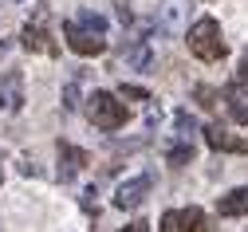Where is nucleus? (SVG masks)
Listing matches in <instances>:
<instances>
[{
	"instance_id": "f257e3e1",
	"label": "nucleus",
	"mask_w": 248,
	"mask_h": 232,
	"mask_svg": "<svg viewBox=\"0 0 248 232\" xmlns=\"http://www.w3.org/2000/svg\"><path fill=\"white\" fill-rule=\"evenodd\" d=\"M189 51L201 59V63H217V59H225V36H221V24H217L213 16H201L193 28H189Z\"/></svg>"
},
{
	"instance_id": "f03ea898",
	"label": "nucleus",
	"mask_w": 248,
	"mask_h": 232,
	"mask_svg": "<svg viewBox=\"0 0 248 232\" xmlns=\"http://www.w3.org/2000/svg\"><path fill=\"white\" fill-rule=\"evenodd\" d=\"M87 114H91V122H95L99 130H122L126 118H130L126 103H118V94H110V91H95L91 94L87 98Z\"/></svg>"
},
{
	"instance_id": "7ed1b4c3",
	"label": "nucleus",
	"mask_w": 248,
	"mask_h": 232,
	"mask_svg": "<svg viewBox=\"0 0 248 232\" xmlns=\"http://www.w3.org/2000/svg\"><path fill=\"white\" fill-rule=\"evenodd\" d=\"M189 8H193V0H158V12H154V20H158L162 31H170V36H181V31H185V20H189Z\"/></svg>"
},
{
	"instance_id": "20e7f679",
	"label": "nucleus",
	"mask_w": 248,
	"mask_h": 232,
	"mask_svg": "<svg viewBox=\"0 0 248 232\" xmlns=\"http://www.w3.org/2000/svg\"><path fill=\"white\" fill-rule=\"evenodd\" d=\"M158 232H205V213L197 205L189 209H170L158 220Z\"/></svg>"
},
{
	"instance_id": "39448f33",
	"label": "nucleus",
	"mask_w": 248,
	"mask_h": 232,
	"mask_svg": "<svg viewBox=\"0 0 248 232\" xmlns=\"http://www.w3.org/2000/svg\"><path fill=\"white\" fill-rule=\"evenodd\" d=\"M150 173H138V177H130V181H122L118 185V193H114V205L126 213V209H142V201L150 197Z\"/></svg>"
},
{
	"instance_id": "423d86ee",
	"label": "nucleus",
	"mask_w": 248,
	"mask_h": 232,
	"mask_svg": "<svg viewBox=\"0 0 248 232\" xmlns=\"http://www.w3.org/2000/svg\"><path fill=\"white\" fill-rule=\"evenodd\" d=\"M63 36H67V47H71L75 55H99V51L107 47V40H103V36H91V31H83L75 20H67V24H63Z\"/></svg>"
},
{
	"instance_id": "0eeeda50",
	"label": "nucleus",
	"mask_w": 248,
	"mask_h": 232,
	"mask_svg": "<svg viewBox=\"0 0 248 232\" xmlns=\"http://www.w3.org/2000/svg\"><path fill=\"white\" fill-rule=\"evenodd\" d=\"M87 161H91L87 150H79V146H71V142H59V181H71Z\"/></svg>"
},
{
	"instance_id": "6e6552de",
	"label": "nucleus",
	"mask_w": 248,
	"mask_h": 232,
	"mask_svg": "<svg viewBox=\"0 0 248 232\" xmlns=\"http://www.w3.org/2000/svg\"><path fill=\"white\" fill-rule=\"evenodd\" d=\"M205 142L213 150H225V154H248V142L236 138V134H229L225 126H205Z\"/></svg>"
},
{
	"instance_id": "1a4fd4ad",
	"label": "nucleus",
	"mask_w": 248,
	"mask_h": 232,
	"mask_svg": "<svg viewBox=\"0 0 248 232\" xmlns=\"http://www.w3.org/2000/svg\"><path fill=\"white\" fill-rule=\"evenodd\" d=\"M20 44L28 47V51H44V55H59V47L51 44V36L40 28V24H24V31H20Z\"/></svg>"
},
{
	"instance_id": "9d476101",
	"label": "nucleus",
	"mask_w": 248,
	"mask_h": 232,
	"mask_svg": "<svg viewBox=\"0 0 248 232\" xmlns=\"http://www.w3.org/2000/svg\"><path fill=\"white\" fill-rule=\"evenodd\" d=\"M122 63H126V71H146L150 63H154V51L146 40H134L126 51H122Z\"/></svg>"
},
{
	"instance_id": "9b49d317",
	"label": "nucleus",
	"mask_w": 248,
	"mask_h": 232,
	"mask_svg": "<svg viewBox=\"0 0 248 232\" xmlns=\"http://www.w3.org/2000/svg\"><path fill=\"white\" fill-rule=\"evenodd\" d=\"M217 213L221 217H244L248 213V189H232L217 201Z\"/></svg>"
},
{
	"instance_id": "f8f14e48",
	"label": "nucleus",
	"mask_w": 248,
	"mask_h": 232,
	"mask_svg": "<svg viewBox=\"0 0 248 232\" xmlns=\"http://www.w3.org/2000/svg\"><path fill=\"white\" fill-rule=\"evenodd\" d=\"M75 24H79L83 31H91V36H103V31H107V20H103L99 12H91V8H87V12H83Z\"/></svg>"
},
{
	"instance_id": "ddd939ff",
	"label": "nucleus",
	"mask_w": 248,
	"mask_h": 232,
	"mask_svg": "<svg viewBox=\"0 0 248 232\" xmlns=\"http://www.w3.org/2000/svg\"><path fill=\"white\" fill-rule=\"evenodd\" d=\"M166 157H170V165H189V161H193V146H189V142L170 146V154H166Z\"/></svg>"
},
{
	"instance_id": "4468645a",
	"label": "nucleus",
	"mask_w": 248,
	"mask_h": 232,
	"mask_svg": "<svg viewBox=\"0 0 248 232\" xmlns=\"http://www.w3.org/2000/svg\"><path fill=\"white\" fill-rule=\"evenodd\" d=\"M229 114H232V122L248 126V103H244L240 94H232V98H229Z\"/></svg>"
},
{
	"instance_id": "2eb2a0df",
	"label": "nucleus",
	"mask_w": 248,
	"mask_h": 232,
	"mask_svg": "<svg viewBox=\"0 0 248 232\" xmlns=\"http://www.w3.org/2000/svg\"><path fill=\"white\" fill-rule=\"evenodd\" d=\"M193 98H197V103L209 110V107H217V98H221V94H217L213 87H205V83H201V87H193Z\"/></svg>"
},
{
	"instance_id": "dca6fc26",
	"label": "nucleus",
	"mask_w": 248,
	"mask_h": 232,
	"mask_svg": "<svg viewBox=\"0 0 248 232\" xmlns=\"http://www.w3.org/2000/svg\"><path fill=\"white\" fill-rule=\"evenodd\" d=\"M118 94H122V98H134V103H146V98H150V91H146V87H134V83H122Z\"/></svg>"
},
{
	"instance_id": "f3484780",
	"label": "nucleus",
	"mask_w": 248,
	"mask_h": 232,
	"mask_svg": "<svg viewBox=\"0 0 248 232\" xmlns=\"http://www.w3.org/2000/svg\"><path fill=\"white\" fill-rule=\"evenodd\" d=\"M173 122H177V134H185V138H189L193 130H197V122H193L189 114H185V110H177V118H173Z\"/></svg>"
},
{
	"instance_id": "a211bd4d",
	"label": "nucleus",
	"mask_w": 248,
	"mask_h": 232,
	"mask_svg": "<svg viewBox=\"0 0 248 232\" xmlns=\"http://www.w3.org/2000/svg\"><path fill=\"white\" fill-rule=\"evenodd\" d=\"M63 107H67V110H75V107H79V87H75V83H67V87H63Z\"/></svg>"
},
{
	"instance_id": "6ab92c4d",
	"label": "nucleus",
	"mask_w": 248,
	"mask_h": 232,
	"mask_svg": "<svg viewBox=\"0 0 248 232\" xmlns=\"http://www.w3.org/2000/svg\"><path fill=\"white\" fill-rule=\"evenodd\" d=\"M236 83H248V55L240 59V67H236Z\"/></svg>"
},
{
	"instance_id": "aec40b11",
	"label": "nucleus",
	"mask_w": 248,
	"mask_h": 232,
	"mask_svg": "<svg viewBox=\"0 0 248 232\" xmlns=\"http://www.w3.org/2000/svg\"><path fill=\"white\" fill-rule=\"evenodd\" d=\"M122 232H150V224H146V220H134V224H126Z\"/></svg>"
},
{
	"instance_id": "412c9836",
	"label": "nucleus",
	"mask_w": 248,
	"mask_h": 232,
	"mask_svg": "<svg viewBox=\"0 0 248 232\" xmlns=\"http://www.w3.org/2000/svg\"><path fill=\"white\" fill-rule=\"evenodd\" d=\"M20 173H24V177H36L40 170H36V161H24V165H20Z\"/></svg>"
},
{
	"instance_id": "4be33fe9",
	"label": "nucleus",
	"mask_w": 248,
	"mask_h": 232,
	"mask_svg": "<svg viewBox=\"0 0 248 232\" xmlns=\"http://www.w3.org/2000/svg\"><path fill=\"white\" fill-rule=\"evenodd\" d=\"M4 51H8V40H4V36H0V55H4Z\"/></svg>"
},
{
	"instance_id": "5701e85b",
	"label": "nucleus",
	"mask_w": 248,
	"mask_h": 232,
	"mask_svg": "<svg viewBox=\"0 0 248 232\" xmlns=\"http://www.w3.org/2000/svg\"><path fill=\"white\" fill-rule=\"evenodd\" d=\"M0 107H4V94H0Z\"/></svg>"
}]
</instances>
